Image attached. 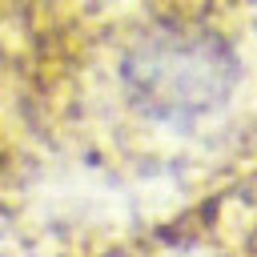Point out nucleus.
<instances>
[{
    "mask_svg": "<svg viewBox=\"0 0 257 257\" xmlns=\"http://www.w3.org/2000/svg\"><path fill=\"white\" fill-rule=\"evenodd\" d=\"M32 257H257V157L169 209Z\"/></svg>",
    "mask_w": 257,
    "mask_h": 257,
    "instance_id": "f03ea898",
    "label": "nucleus"
},
{
    "mask_svg": "<svg viewBox=\"0 0 257 257\" xmlns=\"http://www.w3.org/2000/svg\"><path fill=\"white\" fill-rule=\"evenodd\" d=\"M257 157V0H0V241L100 233Z\"/></svg>",
    "mask_w": 257,
    "mask_h": 257,
    "instance_id": "f257e3e1",
    "label": "nucleus"
}]
</instances>
